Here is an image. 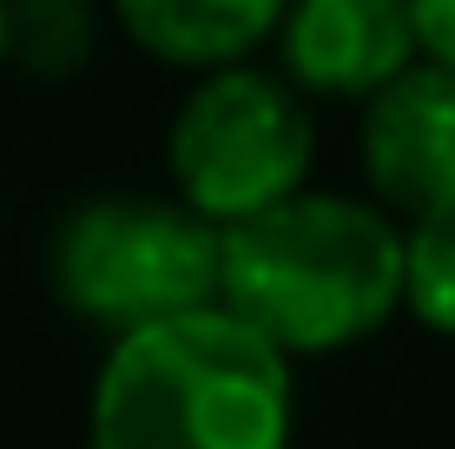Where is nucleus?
Instances as JSON below:
<instances>
[{
	"mask_svg": "<svg viewBox=\"0 0 455 449\" xmlns=\"http://www.w3.org/2000/svg\"><path fill=\"white\" fill-rule=\"evenodd\" d=\"M218 304L284 357L363 344L403 311V231L383 205L297 192L218 231Z\"/></svg>",
	"mask_w": 455,
	"mask_h": 449,
	"instance_id": "1",
	"label": "nucleus"
},
{
	"mask_svg": "<svg viewBox=\"0 0 455 449\" xmlns=\"http://www.w3.org/2000/svg\"><path fill=\"white\" fill-rule=\"evenodd\" d=\"M291 357L212 304L106 350L86 449H291Z\"/></svg>",
	"mask_w": 455,
	"mask_h": 449,
	"instance_id": "2",
	"label": "nucleus"
},
{
	"mask_svg": "<svg viewBox=\"0 0 455 449\" xmlns=\"http://www.w3.org/2000/svg\"><path fill=\"white\" fill-rule=\"evenodd\" d=\"M46 271H53L60 304L113 331L119 344V337L218 304V231L172 198L100 192L53 225Z\"/></svg>",
	"mask_w": 455,
	"mask_h": 449,
	"instance_id": "3",
	"label": "nucleus"
},
{
	"mask_svg": "<svg viewBox=\"0 0 455 449\" xmlns=\"http://www.w3.org/2000/svg\"><path fill=\"white\" fill-rule=\"evenodd\" d=\"M310 152H317V126L304 92L258 67L205 73L172 119L179 205H192L212 231H231L297 198L310 179Z\"/></svg>",
	"mask_w": 455,
	"mask_h": 449,
	"instance_id": "4",
	"label": "nucleus"
},
{
	"mask_svg": "<svg viewBox=\"0 0 455 449\" xmlns=\"http://www.w3.org/2000/svg\"><path fill=\"white\" fill-rule=\"evenodd\" d=\"M363 172L410 225L455 212V73L416 60L363 106Z\"/></svg>",
	"mask_w": 455,
	"mask_h": 449,
	"instance_id": "5",
	"label": "nucleus"
},
{
	"mask_svg": "<svg viewBox=\"0 0 455 449\" xmlns=\"http://www.w3.org/2000/svg\"><path fill=\"white\" fill-rule=\"evenodd\" d=\"M277 46L291 86L331 100H376L422 53L410 0H291Z\"/></svg>",
	"mask_w": 455,
	"mask_h": 449,
	"instance_id": "6",
	"label": "nucleus"
},
{
	"mask_svg": "<svg viewBox=\"0 0 455 449\" xmlns=\"http://www.w3.org/2000/svg\"><path fill=\"white\" fill-rule=\"evenodd\" d=\"M113 13L132 46H146L165 67L225 73L244 67L251 46L284 27L291 0H113Z\"/></svg>",
	"mask_w": 455,
	"mask_h": 449,
	"instance_id": "7",
	"label": "nucleus"
},
{
	"mask_svg": "<svg viewBox=\"0 0 455 449\" xmlns=\"http://www.w3.org/2000/svg\"><path fill=\"white\" fill-rule=\"evenodd\" d=\"M403 304L429 331L455 337V212L403 231Z\"/></svg>",
	"mask_w": 455,
	"mask_h": 449,
	"instance_id": "8",
	"label": "nucleus"
},
{
	"mask_svg": "<svg viewBox=\"0 0 455 449\" xmlns=\"http://www.w3.org/2000/svg\"><path fill=\"white\" fill-rule=\"evenodd\" d=\"M13 7V60L34 73H73L92 46V20L80 0H7Z\"/></svg>",
	"mask_w": 455,
	"mask_h": 449,
	"instance_id": "9",
	"label": "nucleus"
},
{
	"mask_svg": "<svg viewBox=\"0 0 455 449\" xmlns=\"http://www.w3.org/2000/svg\"><path fill=\"white\" fill-rule=\"evenodd\" d=\"M416 13V40H422V60L455 73V0H410Z\"/></svg>",
	"mask_w": 455,
	"mask_h": 449,
	"instance_id": "10",
	"label": "nucleus"
},
{
	"mask_svg": "<svg viewBox=\"0 0 455 449\" xmlns=\"http://www.w3.org/2000/svg\"><path fill=\"white\" fill-rule=\"evenodd\" d=\"M0 60H13V7L0 0Z\"/></svg>",
	"mask_w": 455,
	"mask_h": 449,
	"instance_id": "11",
	"label": "nucleus"
}]
</instances>
